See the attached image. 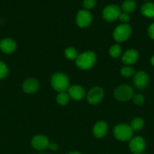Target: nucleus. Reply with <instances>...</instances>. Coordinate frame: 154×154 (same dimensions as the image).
Here are the masks:
<instances>
[{"label":"nucleus","instance_id":"nucleus-1","mask_svg":"<svg viewBox=\"0 0 154 154\" xmlns=\"http://www.w3.org/2000/svg\"><path fill=\"white\" fill-rule=\"evenodd\" d=\"M96 61V56L92 51H86L77 56L75 59V64L83 70L91 69L95 65Z\"/></svg>","mask_w":154,"mask_h":154},{"label":"nucleus","instance_id":"nucleus-20","mask_svg":"<svg viewBox=\"0 0 154 154\" xmlns=\"http://www.w3.org/2000/svg\"><path fill=\"white\" fill-rule=\"evenodd\" d=\"M69 96L66 94V93L63 92V93H60L57 96V102L59 105H65L69 102Z\"/></svg>","mask_w":154,"mask_h":154},{"label":"nucleus","instance_id":"nucleus-6","mask_svg":"<svg viewBox=\"0 0 154 154\" xmlns=\"http://www.w3.org/2000/svg\"><path fill=\"white\" fill-rule=\"evenodd\" d=\"M121 14V10L119 6L116 5H110L105 7L103 11V17L108 22L116 20L119 18Z\"/></svg>","mask_w":154,"mask_h":154},{"label":"nucleus","instance_id":"nucleus-18","mask_svg":"<svg viewBox=\"0 0 154 154\" xmlns=\"http://www.w3.org/2000/svg\"><path fill=\"white\" fill-rule=\"evenodd\" d=\"M137 7V4L134 0H126L122 5V9L125 13L134 11Z\"/></svg>","mask_w":154,"mask_h":154},{"label":"nucleus","instance_id":"nucleus-2","mask_svg":"<svg viewBox=\"0 0 154 154\" xmlns=\"http://www.w3.org/2000/svg\"><path fill=\"white\" fill-rule=\"evenodd\" d=\"M51 86L56 91L63 93L69 88V81L63 73H56L51 78Z\"/></svg>","mask_w":154,"mask_h":154},{"label":"nucleus","instance_id":"nucleus-21","mask_svg":"<svg viewBox=\"0 0 154 154\" xmlns=\"http://www.w3.org/2000/svg\"><path fill=\"white\" fill-rule=\"evenodd\" d=\"M64 55L68 60H75L77 57V51L73 48H68L64 51Z\"/></svg>","mask_w":154,"mask_h":154},{"label":"nucleus","instance_id":"nucleus-14","mask_svg":"<svg viewBox=\"0 0 154 154\" xmlns=\"http://www.w3.org/2000/svg\"><path fill=\"white\" fill-rule=\"evenodd\" d=\"M39 82L35 78H28L23 84V90L27 93H34L39 89Z\"/></svg>","mask_w":154,"mask_h":154},{"label":"nucleus","instance_id":"nucleus-31","mask_svg":"<svg viewBox=\"0 0 154 154\" xmlns=\"http://www.w3.org/2000/svg\"><path fill=\"white\" fill-rule=\"evenodd\" d=\"M66 154H81V153H78V152H70V153H68Z\"/></svg>","mask_w":154,"mask_h":154},{"label":"nucleus","instance_id":"nucleus-12","mask_svg":"<svg viewBox=\"0 0 154 154\" xmlns=\"http://www.w3.org/2000/svg\"><path fill=\"white\" fill-rule=\"evenodd\" d=\"M139 57L138 52L135 50L130 49L125 52L122 57V60L124 64L125 65H132L134 64L137 61Z\"/></svg>","mask_w":154,"mask_h":154},{"label":"nucleus","instance_id":"nucleus-5","mask_svg":"<svg viewBox=\"0 0 154 154\" xmlns=\"http://www.w3.org/2000/svg\"><path fill=\"white\" fill-rule=\"evenodd\" d=\"M131 33V28L128 24H121L113 32V38L117 42H123L129 38Z\"/></svg>","mask_w":154,"mask_h":154},{"label":"nucleus","instance_id":"nucleus-10","mask_svg":"<svg viewBox=\"0 0 154 154\" xmlns=\"http://www.w3.org/2000/svg\"><path fill=\"white\" fill-rule=\"evenodd\" d=\"M92 20V15L88 11L82 10L79 11L76 16V23L81 28H85L90 25Z\"/></svg>","mask_w":154,"mask_h":154},{"label":"nucleus","instance_id":"nucleus-26","mask_svg":"<svg viewBox=\"0 0 154 154\" xmlns=\"http://www.w3.org/2000/svg\"><path fill=\"white\" fill-rule=\"evenodd\" d=\"M96 5V0H84L83 2V6L86 9L93 8Z\"/></svg>","mask_w":154,"mask_h":154},{"label":"nucleus","instance_id":"nucleus-32","mask_svg":"<svg viewBox=\"0 0 154 154\" xmlns=\"http://www.w3.org/2000/svg\"><path fill=\"white\" fill-rule=\"evenodd\" d=\"M145 1H147V0H145Z\"/></svg>","mask_w":154,"mask_h":154},{"label":"nucleus","instance_id":"nucleus-24","mask_svg":"<svg viewBox=\"0 0 154 154\" xmlns=\"http://www.w3.org/2000/svg\"><path fill=\"white\" fill-rule=\"evenodd\" d=\"M8 69L7 66L4 63L0 61V79L5 78L6 75H8Z\"/></svg>","mask_w":154,"mask_h":154},{"label":"nucleus","instance_id":"nucleus-4","mask_svg":"<svg viewBox=\"0 0 154 154\" xmlns=\"http://www.w3.org/2000/svg\"><path fill=\"white\" fill-rule=\"evenodd\" d=\"M114 96L120 102H126L134 96V90L128 85H121L115 90Z\"/></svg>","mask_w":154,"mask_h":154},{"label":"nucleus","instance_id":"nucleus-8","mask_svg":"<svg viewBox=\"0 0 154 154\" xmlns=\"http://www.w3.org/2000/svg\"><path fill=\"white\" fill-rule=\"evenodd\" d=\"M146 143L142 137L137 136L131 138L129 142V148L134 154H140L144 150Z\"/></svg>","mask_w":154,"mask_h":154},{"label":"nucleus","instance_id":"nucleus-30","mask_svg":"<svg viewBox=\"0 0 154 154\" xmlns=\"http://www.w3.org/2000/svg\"><path fill=\"white\" fill-rule=\"evenodd\" d=\"M151 63H152V66H154V56L152 57V58H151Z\"/></svg>","mask_w":154,"mask_h":154},{"label":"nucleus","instance_id":"nucleus-16","mask_svg":"<svg viewBox=\"0 0 154 154\" xmlns=\"http://www.w3.org/2000/svg\"><path fill=\"white\" fill-rule=\"evenodd\" d=\"M107 132V125L105 122L99 121L93 128V133L96 138H101L105 136Z\"/></svg>","mask_w":154,"mask_h":154},{"label":"nucleus","instance_id":"nucleus-11","mask_svg":"<svg viewBox=\"0 0 154 154\" xmlns=\"http://www.w3.org/2000/svg\"><path fill=\"white\" fill-rule=\"evenodd\" d=\"M31 144L33 148L36 149L38 150H42L48 147L49 141H48V138L45 135H38L33 137V139H32Z\"/></svg>","mask_w":154,"mask_h":154},{"label":"nucleus","instance_id":"nucleus-7","mask_svg":"<svg viewBox=\"0 0 154 154\" xmlns=\"http://www.w3.org/2000/svg\"><path fill=\"white\" fill-rule=\"evenodd\" d=\"M133 83H134V87L137 90H143L147 87L148 83H149V77L146 72L140 71L134 75Z\"/></svg>","mask_w":154,"mask_h":154},{"label":"nucleus","instance_id":"nucleus-15","mask_svg":"<svg viewBox=\"0 0 154 154\" xmlns=\"http://www.w3.org/2000/svg\"><path fill=\"white\" fill-rule=\"evenodd\" d=\"M68 91H69V96L74 100H81L85 95V91L84 88L80 86H72L68 89Z\"/></svg>","mask_w":154,"mask_h":154},{"label":"nucleus","instance_id":"nucleus-17","mask_svg":"<svg viewBox=\"0 0 154 154\" xmlns=\"http://www.w3.org/2000/svg\"><path fill=\"white\" fill-rule=\"evenodd\" d=\"M141 13L145 17L149 18L154 17V3L146 2L141 7Z\"/></svg>","mask_w":154,"mask_h":154},{"label":"nucleus","instance_id":"nucleus-9","mask_svg":"<svg viewBox=\"0 0 154 154\" xmlns=\"http://www.w3.org/2000/svg\"><path fill=\"white\" fill-rule=\"evenodd\" d=\"M104 97V91L101 87H95L91 89L87 95L88 102L91 105H97L102 100Z\"/></svg>","mask_w":154,"mask_h":154},{"label":"nucleus","instance_id":"nucleus-33","mask_svg":"<svg viewBox=\"0 0 154 154\" xmlns=\"http://www.w3.org/2000/svg\"><path fill=\"white\" fill-rule=\"evenodd\" d=\"M143 154H146V153H143Z\"/></svg>","mask_w":154,"mask_h":154},{"label":"nucleus","instance_id":"nucleus-13","mask_svg":"<svg viewBox=\"0 0 154 154\" xmlns=\"http://www.w3.org/2000/svg\"><path fill=\"white\" fill-rule=\"evenodd\" d=\"M16 42L11 38H5L0 42V49L5 54H11L16 50Z\"/></svg>","mask_w":154,"mask_h":154},{"label":"nucleus","instance_id":"nucleus-22","mask_svg":"<svg viewBox=\"0 0 154 154\" xmlns=\"http://www.w3.org/2000/svg\"><path fill=\"white\" fill-rule=\"evenodd\" d=\"M121 52H122V50H121L120 46L118 45H113L110 49V54L113 58L119 57V55L121 54Z\"/></svg>","mask_w":154,"mask_h":154},{"label":"nucleus","instance_id":"nucleus-28","mask_svg":"<svg viewBox=\"0 0 154 154\" xmlns=\"http://www.w3.org/2000/svg\"><path fill=\"white\" fill-rule=\"evenodd\" d=\"M148 35L152 39H154V23L151 24L148 28Z\"/></svg>","mask_w":154,"mask_h":154},{"label":"nucleus","instance_id":"nucleus-23","mask_svg":"<svg viewBox=\"0 0 154 154\" xmlns=\"http://www.w3.org/2000/svg\"><path fill=\"white\" fill-rule=\"evenodd\" d=\"M134 74V69L130 66H124L121 69V75L125 78H130Z\"/></svg>","mask_w":154,"mask_h":154},{"label":"nucleus","instance_id":"nucleus-19","mask_svg":"<svg viewBox=\"0 0 154 154\" xmlns=\"http://www.w3.org/2000/svg\"><path fill=\"white\" fill-rule=\"evenodd\" d=\"M144 122L141 118H135L131 123V127L133 130H140L143 127Z\"/></svg>","mask_w":154,"mask_h":154},{"label":"nucleus","instance_id":"nucleus-3","mask_svg":"<svg viewBox=\"0 0 154 154\" xmlns=\"http://www.w3.org/2000/svg\"><path fill=\"white\" fill-rule=\"evenodd\" d=\"M115 137L119 141H125L131 139L133 136V129L127 124H119L113 130Z\"/></svg>","mask_w":154,"mask_h":154},{"label":"nucleus","instance_id":"nucleus-27","mask_svg":"<svg viewBox=\"0 0 154 154\" xmlns=\"http://www.w3.org/2000/svg\"><path fill=\"white\" fill-rule=\"evenodd\" d=\"M119 20H120L121 22L122 23H127L129 21V16H128V14L127 13H121L120 15H119Z\"/></svg>","mask_w":154,"mask_h":154},{"label":"nucleus","instance_id":"nucleus-25","mask_svg":"<svg viewBox=\"0 0 154 154\" xmlns=\"http://www.w3.org/2000/svg\"><path fill=\"white\" fill-rule=\"evenodd\" d=\"M133 102L135 105H141L144 103V97L142 94H136L133 96Z\"/></svg>","mask_w":154,"mask_h":154},{"label":"nucleus","instance_id":"nucleus-29","mask_svg":"<svg viewBox=\"0 0 154 154\" xmlns=\"http://www.w3.org/2000/svg\"><path fill=\"white\" fill-rule=\"evenodd\" d=\"M48 148H49L51 150H54V151H55V150H57V148H58V146H57V144H55V143H49Z\"/></svg>","mask_w":154,"mask_h":154}]
</instances>
